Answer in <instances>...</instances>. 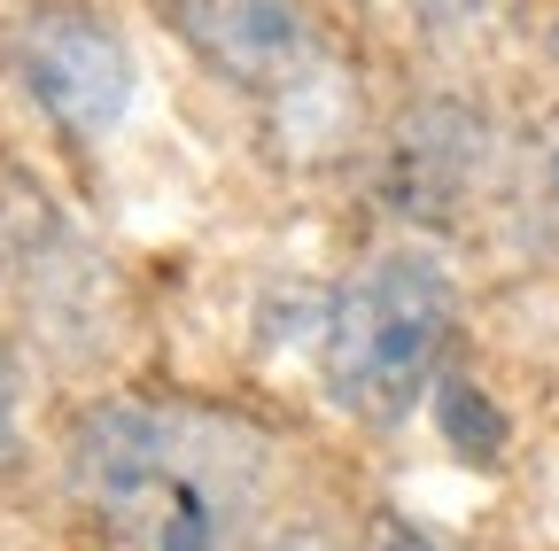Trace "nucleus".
<instances>
[{
	"instance_id": "6e6552de",
	"label": "nucleus",
	"mask_w": 559,
	"mask_h": 551,
	"mask_svg": "<svg viewBox=\"0 0 559 551\" xmlns=\"http://www.w3.org/2000/svg\"><path fill=\"white\" fill-rule=\"evenodd\" d=\"M358 551H459V543H443L428 520H404V513H373L366 520V536H358Z\"/></svg>"
},
{
	"instance_id": "9b49d317",
	"label": "nucleus",
	"mask_w": 559,
	"mask_h": 551,
	"mask_svg": "<svg viewBox=\"0 0 559 551\" xmlns=\"http://www.w3.org/2000/svg\"><path fill=\"white\" fill-rule=\"evenodd\" d=\"M544 55H551V71H559V9H551V24H544Z\"/></svg>"
},
{
	"instance_id": "39448f33",
	"label": "nucleus",
	"mask_w": 559,
	"mask_h": 551,
	"mask_svg": "<svg viewBox=\"0 0 559 551\" xmlns=\"http://www.w3.org/2000/svg\"><path fill=\"white\" fill-rule=\"evenodd\" d=\"M156 9L202 71H218L249 94H272L311 55L304 0H156Z\"/></svg>"
},
{
	"instance_id": "f03ea898",
	"label": "nucleus",
	"mask_w": 559,
	"mask_h": 551,
	"mask_svg": "<svg viewBox=\"0 0 559 551\" xmlns=\"http://www.w3.org/2000/svg\"><path fill=\"white\" fill-rule=\"evenodd\" d=\"M459 334V272L436 241H381L319 311V381L326 404L358 428H404L436 404L443 350Z\"/></svg>"
},
{
	"instance_id": "1a4fd4ad",
	"label": "nucleus",
	"mask_w": 559,
	"mask_h": 551,
	"mask_svg": "<svg viewBox=\"0 0 559 551\" xmlns=\"http://www.w3.org/2000/svg\"><path fill=\"white\" fill-rule=\"evenodd\" d=\"M24 458V381L9 366V350H0V474H9Z\"/></svg>"
},
{
	"instance_id": "423d86ee",
	"label": "nucleus",
	"mask_w": 559,
	"mask_h": 551,
	"mask_svg": "<svg viewBox=\"0 0 559 551\" xmlns=\"http://www.w3.org/2000/svg\"><path fill=\"white\" fill-rule=\"evenodd\" d=\"M521 218H528V233L544 249H559V117L536 132L528 156H521Z\"/></svg>"
},
{
	"instance_id": "20e7f679",
	"label": "nucleus",
	"mask_w": 559,
	"mask_h": 551,
	"mask_svg": "<svg viewBox=\"0 0 559 551\" xmlns=\"http://www.w3.org/2000/svg\"><path fill=\"white\" fill-rule=\"evenodd\" d=\"M489 164H498L489 117L474 101H459V94H428V101H412L381 132L373 194H381V211L404 218V226H443V218H459L481 194Z\"/></svg>"
},
{
	"instance_id": "7ed1b4c3",
	"label": "nucleus",
	"mask_w": 559,
	"mask_h": 551,
	"mask_svg": "<svg viewBox=\"0 0 559 551\" xmlns=\"http://www.w3.org/2000/svg\"><path fill=\"white\" fill-rule=\"evenodd\" d=\"M9 79L32 94V109L70 141H109L132 109L140 62L132 39L94 0H39L9 24Z\"/></svg>"
},
{
	"instance_id": "9d476101",
	"label": "nucleus",
	"mask_w": 559,
	"mask_h": 551,
	"mask_svg": "<svg viewBox=\"0 0 559 551\" xmlns=\"http://www.w3.org/2000/svg\"><path fill=\"white\" fill-rule=\"evenodd\" d=\"M481 9H489V0H412V16L428 24L436 39H459V32H474V24H481Z\"/></svg>"
},
{
	"instance_id": "f257e3e1",
	"label": "nucleus",
	"mask_w": 559,
	"mask_h": 551,
	"mask_svg": "<svg viewBox=\"0 0 559 551\" xmlns=\"http://www.w3.org/2000/svg\"><path fill=\"white\" fill-rule=\"evenodd\" d=\"M280 443L218 404L102 396L70 428V490L102 551H241L264 520Z\"/></svg>"
},
{
	"instance_id": "0eeeda50",
	"label": "nucleus",
	"mask_w": 559,
	"mask_h": 551,
	"mask_svg": "<svg viewBox=\"0 0 559 551\" xmlns=\"http://www.w3.org/2000/svg\"><path fill=\"white\" fill-rule=\"evenodd\" d=\"M436 411H443V435H451L459 451H474V458H481V443H474V428H481L489 443H498V451H506V420H498V411H489V396H481V388H466V381H443V396H436Z\"/></svg>"
}]
</instances>
